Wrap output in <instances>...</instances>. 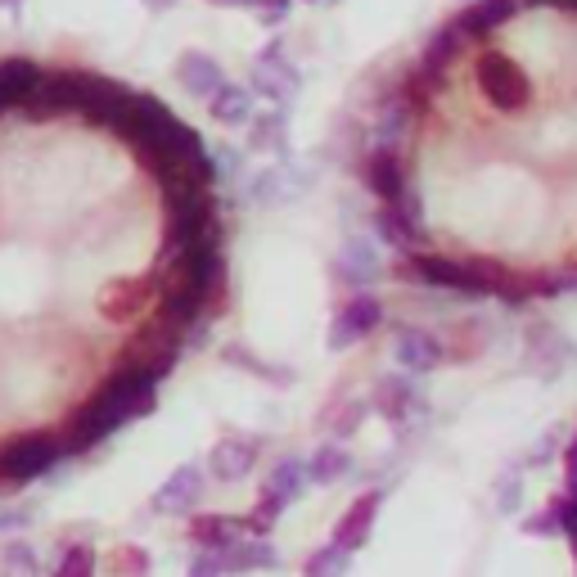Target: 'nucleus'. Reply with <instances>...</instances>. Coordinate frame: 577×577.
Masks as SVG:
<instances>
[{"instance_id": "1", "label": "nucleus", "mask_w": 577, "mask_h": 577, "mask_svg": "<svg viewBox=\"0 0 577 577\" xmlns=\"http://www.w3.org/2000/svg\"><path fill=\"white\" fill-rule=\"evenodd\" d=\"M153 389H159V379L153 374H145L136 366H118L64 425V434H59L64 451H86V447L104 442L113 429H123L127 419L149 415L153 411Z\"/></svg>"}, {"instance_id": "2", "label": "nucleus", "mask_w": 577, "mask_h": 577, "mask_svg": "<svg viewBox=\"0 0 577 577\" xmlns=\"http://www.w3.org/2000/svg\"><path fill=\"white\" fill-rule=\"evenodd\" d=\"M406 272L415 280H425L434 289H451V293H506V276L487 262H460V257H442V253H411Z\"/></svg>"}, {"instance_id": "3", "label": "nucleus", "mask_w": 577, "mask_h": 577, "mask_svg": "<svg viewBox=\"0 0 577 577\" xmlns=\"http://www.w3.org/2000/svg\"><path fill=\"white\" fill-rule=\"evenodd\" d=\"M474 82L483 91V100L496 108V113H510V118H519V113L532 104V77L501 50H483L478 64H474Z\"/></svg>"}, {"instance_id": "4", "label": "nucleus", "mask_w": 577, "mask_h": 577, "mask_svg": "<svg viewBox=\"0 0 577 577\" xmlns=\"http://www.w3.org/2000/svg\"><path fill=\"white\" fill-rule=\"evenodd\" d=\"M64 455L59 434H19L0 447V483H32Z\"/></svg>"}, {"instance_id": "5", "label": "nucleus", "mask_w": 577, "mask_h": 577, "mask_svg": "<svg viewBox=\"0 0 577 577\" xmlns=\"http://www.w3.org/2000/svg\"><path fill=\"white\" fill-rule=\"evenodd\" d=\"M86 95H91V72H77V68L46 72V82L27 100V118L46 123V118H59V113H82Z\"/></svg>"}, {"instance_id": "6", "label": "nucleus", "mask_w": 577, "mask_h": 577, "mask_svg": "<svg viewBox=\"0 0 577 577\" xmlns=\"http://www.w3.org/2000/svg\"><path fill=\"white\" fill-rule=\"evenodd\" d=\"M159 298V276H127V280H113L100 289L95 298V312L108 325H131L145 316V307Z\"/></svg>"}, {"instance_id": "7", "label": "nucleus", "mask_w": 577, "mask_h": 577, "mask_svg": "<svg viewBox=\"0 0 577 577\" xmlns=\"http://www.w3.org/2000/svg\"><path fill=\"white\" fill-rule=\"evenodd\" d=\"M307 189H312V172H307L302 163H276V168H266L262 176H253L249 204H257V208H280L289 199H302Z\"/></svg>"}, {"instance_id": "8", "label": "nucleus", "mask_w": 577, "mask_h": 577, "mask_svg": "<svg viewBox=\"0 0 577 577\" xmlns=\"http://www.w3.org/2000/svg\"><path fill=\"white\" fill-rule=\"evenodd\" d=\"M298 86H302V77H298V68L285 59V46H280V42H272V46H266V50L253 59V91L266 95L272 104L293 100Z\"/></svg>"}, {"instance_id": "9", "label": "nucleus", "mask_w": 577, "mask_h": 577, "mask_svg": "<svg viewBox=\"0 0 577 577\" xmlns=\"http://www.w3.org/2000/svg\"><path fill=\"white\" fill-rule=\"evenodd\" d=\"M379 321H383V307H379L374 293H357V298H348V302L338 307L334 325H330V348H334V353L353 348V343H361L366 334L379 330Z\"/></svg>"}, {"instance_id": "10", "label": "nucleus", "mask_w": 577, "mask_h": 577, "mask_svg": "<svg viewBox=\"0 0 577 577\" xmlns=\"http://www.w3.org/2000/svg\"><path fill=\"white\" fill-rule=\"evenodd\" d=\"M379 506H383V492H361L357 501L343 510V519L334 523V536L330 542L338 546V551H361L366 542H370V532H374V519H379Z\"/></svg>"}, {"instance_id": "11", "label": "nucleus", "mask_w": 577, "mask_h": 577, "mask_svg": "<svg viewBox=\"0 0 577 577\" xmlns=\"http://www.w3.org/2000/svg\"><path fill=\"white\" fill-rule=\"evenodd\" d=\"M257 455H262V442H257V438L226 434V438L212 447V455H208V470H212L221 483H240V478H249V474H253Z\"/></svg>"}, {"instance_id": "12", "label": "nucleus", "mask_w": 577, "mask_h": 577, "mask_svg": "<svg viewBox=\"0 0 577 577\" xmlns=\"http://www.w3.org/2000/svg\"><path fill=\"white\" fill-rule=\"evenodd\" d=\"M366 181H370V189L374 195L389 204V208H397L406 195H411V185H406V168H402V159H397V149H370L366 153Z\"/></svg>"}, {"instance_id": "13", "label": "nucleus", "mask_w": 577, "mask_h": 577, "mask_svg": "<svg viewBox=\"0 0 577 577\" xmlns=\"http://www.w3.org/2000/svg\"><path fill=\"white\" fill-rule=\"evenodd\" d=\"M204 501V470L199 465H181L159 492H153V510L159 515H189Z\"/></svg>"}, {"instance_id": "14", "label": "nucleus", "mask_w": 577, "mask_h": 577, "mask_svg": "<svg viewBox=\"0 0 577 577\" xmlns=\"http://www.w3.org/2000/svg\"><path fill=\"white\" fill-rule=\"evenodd\" d=\"M176 82L195 95V100H212L221 86H226V77H221V64L204 50H185L176 59Z\"/></svg>"}, {"instance_id": "15", "label": "nucleus", "mask_w": 577, "mask_h": 577, "mask_svg": "<svg viewBox=\"0 0 577 577\" xmlns=\"http://www.w3.org/2000/svg\"><path fill=\"white\" fill-rule=\"evenodd\" d=\"M393 357H397V366H402V370L425 374V370L442 366L447 348H442V343H438L434 334H425V330H402V334H397V343H393Z\"/></svg>"}, {"instance_id": "16", "label": "nucleus", "mask_w": 577, "mask_h": 577, "mask_svg": "<svg viewBox=\"0 0 577 577\" xmlns=\"http://www.w3.org/2000/svg\"><path fill=\"white\" fill-rule=\"evenodd\" d=\"M523 5L519 0H474V5L455 19V27L465 32V42H487V32H496L501 23H510Z\"/></svg>"}, {"instance_id": "17", "label": "nucleus", "mask_w": 577, "mask_h": 577, "mask_svg": "<svg viewBox=\"0 0 577 577\" xmlns=\"http://www.w3.org/2000/svg\"><path fill=\"white\" fill-rule=\"evenodd\" d=\"M460 46H465V32H460L455 23H447V27H438V32L429 36L425 59H419V77H425L434 91H442V72H447L451 59L460 55Z\"/></svg>"}, {"instance_id": "18", "label": "nucleus", "mask_w": 577, "mask_h": 577, "mask_svg": "<svg viewBox=\"0 0 577 577\" xmlns=\"http://www.w3.org/2000/svg\"><path fill=\"white\" fill-rule=\"evenodd\" d=\"M240 519H230V515H195L189 519V542H195L199 551H212V555H221V551H230L240 542Z\"/></svg>"}, {"instance_id": "19", "label": "nucleus", "mask_w": 577, "mask_h": 577, "mask_svg": "<svg viewBox=\"0 0 577 577\" xmlns=\"http://www.w3.org/2000/svg\"><path fill=\"white\" fill-rule=\"evenodd\" d=\"M334 276H338L343 285H353V289H370L374 276H379L374 249L361 244V240H348V244H343V253H338V262H334Z\"/></svg>"}, {"instance_id": "20", "label": "nucleus", "mask_w": 577, "mask_h": 577, "mask_svg": "<svg viewBox=\"0 0 577 577\" xmlns=\"http://www.w3.org/2000/svg\"><path fill=\"white\" fill-rule=\"evenodd\" d=\"M374 411L383 415V419H406L411 411H419V393H415V383L411 379H397V374H389V379H379V389H374Z\"/></svg>"}, {"instance_id": "21", "label": "nucleus", "mask_w": 577, "mask_h": 577, "mask_svg": "<svg viewBox=\"0 0 577 577\" xmlns=\"http://www.w3.org/2000/svg\"><path fill=\"white\" fill-rule=\"evenodd\" d=\"M276 564H280L276 546L262 542V536H253V542L240 536L230 551H221V573H253V568H276Z\"/></svg>"}, {"instance_id": "22", "label": "nucleus", "mask_w": 577, "mask_h": 577, "mask_svg": "<svg viewBox=\"0 0 577 577\" xmlns=\"http://www.w3.org/2000/svg\"><path fill=\"white\" fill-rule=\"evenodd\" d=\"M208 104H212L208 113H212L221 127H244V123H253V95L244 86H221Z\"/></svg>"}, {"instance_id": "23", "label": "nucleus", "mask_w": 577, "mask_h": 577, "mask_svg": "<svg viewBox=\"0 0 577 577\" xmlns=\"http://www.w3.org/2000/svg\"><path fill=\"white\" fill-rule=\"evenodd\" d=\"M348 470H353V455L343 451L338 442H325L312 460H307V483L330 487V483H338V478H348Z\"/></svg>"}, {"instance_id": "24", "label": "nucleus", "mask_w": 577, "mask_h": 577, "mask_svg": "<svg viewBox=\"0 0 577 577\" xmlns=\"http://www.w3.org/2000/svg\"><path fill=\"white\" fill-rule=\"evenodd\" d=\"M374 230H379V240L393 244V249H411L415 244V217L402 204L397 208H379L374 212Z\"/></svg>"}, {"instance_id": "25", "label": "nucleus", "mask_w": 577, "mask_h": 577, "mask_svg": "<svg viewBox=\"0 0 577 577\" xmlns=\"http://www.w3.org/2000/svg\"><path fill=\"white\" fill-rule=\"evenodd\" d=\"M285 108H266V113H253V123H249V145L253 149H285Z\"/></svg>"}, {"instance_id": "26", "label": "nucleus", "mask_w": 577, "mask_h": 577, "mask_svg": "<svg viewBox=\"0 0 577 577\" xmlns=\"http://www.w3.org/2000/svg\"><path fill=\"white\" fill-rule=\"evenodd\" d=\"M262 487L276 492V496H285V501H298L302 487H307V465H302V460H280V465L272 470V478H266Z\"/></svg>"}, {"instance_id": "27", "label": "nucleus", "mask_w": 577, "mask_h": 577, "mask_svg": "<svg viewBox=\"0 0 577 577\" xmlns=\"http://www.w3.org/2000/svg\"><path fill=\"white\" fill-rule=\"evenodd\" d=\"M348 568H353V555L338 551V546L330 542V546H321V551L307 555L302 577H348Z\"/></svg>"}, {"instance_id": "28", "label": "nucleus", "mask_w": 577, "mask_h": 577, "mask_svg": "<svg viewBox=\"0 0 577 577\" xmlns=\"http://www.w3.org/2000/svg\"><path fill=\"white\" fill-rule=\"evenodd\" d=\"M95 568H100L95 551L86 542H72V546H64V555H59L50 577H95Z\"/></svg>"}, {"instance_id": "29", "label": "nucleus", "mask_w": 577, "mask_h": 577, "mask_svg": "<svg viewBox=\"0 0 577 577\" xmlns=\"http://www.w3.org/2000/svg\"><path fill=\"white\" fill-rule=\"evenodd\" d=\"M285 506H289L285 496H276V492H266V487H262V496H257V506H253V515L244 519V528H249L253 536H266V532L276 528V519L285 515Z\"/></svg>"}, {"instance_id": "30", "label": "nucleus", "mask_w": 577, "mask_h": 577, "mask_svg": "<svg viewBox=\"0 0 577 577\" xmlns=\"http://www.w3.org/2000/svg\"><path fill=\"white\" fill-rule=\"evenodd\" d=\"M0 573L5 577H36V555L27 542H10L0 551Z\"/></svg>"}, {"instance_id": "31", "label": "nucleus", "mask_w": 577, "mask_h": 577, "mask_svg": "<svg viewBox=\"0 0 577 577\" xmlns=\"http://www.w3.org/2000/svg\"><path fill=\"white\" fill-rule=\"evenodd\" d=\"M108 564H113V573H131V577H145L149 573V555L140 546H118Z\"/></svg>"}, {"instance_id": "32", "label": "nucleus", "mask_w": 577, "mask_h": 577, "mask_svg": "<svg viewBox=\"0 0 577 577\" xmlns=\"http://www.w3.org/2000/svg\"><path fill=\"white\" fill-rule=\"evenodd\" d=\"M523 532H532V536H555V532H564V528H559V510H555V501H551L542 515H528V519H523Z\"/></svg>"}, {"instance_id": "33", "label": "nucleus", "mask_w": 577, "mask_h": 577, "mask_svg": "<svg viewBox=\"0 0 577 577\" xmlns=\"http://www.w3.org/2000/svg\"><path fill=\"white\" fill-rule=\"evenodd\" d=\"M555 510H559V528L568 532V542H573V555H577V492L555 496Z\"/></svg>"}, {"instance_id": "34", "label": "nucleus", "mask_w": 577, "mask_h": 577, "mask_svg": "<svg viewBox=\"0 0 577 577\" xmlns=\"http://www.w3.org/2000/svg\"><path fill=\"white\" fill-rule=\"evenodd\" d=\"M361 415H366V406H361V402H348V406H343V411L330 419V429H334L338 438H348V434L361 425Z\"/></svg>"}, {"instance_id": "35", "label": "nucleus", "mask_w": 577, "mask_h": 577, "mask_svg": "<svg viewBox=\"0 0 577 577\" xmlns=\"http://www.w3.org/2000/svg\"><path fill=\"white\" fill-rule=\"evenodd\" d=\"M189 577H221V555L199 551V555H195V564H189Z\"/></svg>"}, {"instance_id": "36", "label": "nucleus", "mask_w": 577, "mask_h": 577, "mask_svg": "<svg viewBox=\"0 0 577 577\" xmlns=\"http://www.w3.org/2000/svg\"><path fill=\"white\" fill-rule=\"evenodd\" d=\"M564 474H568V492H577V438L564 447Z\"/></svg>"}, {"instance_id": "37", "label": "nucleus", "mask_w": 577, "mask_h": 577, "mask_svg": "<svg viewBox=\"0 0 577 577\" xmlns=\"http://www.w3.org/2000/svg\"><path fill=\"white\" fill-rule=\"evenodd\" d=\"M289 5H293V0H266V14H262V19H266V23H280V19L289 14Z\"/></svg>"}, {"instance_id": "38", "label": "nucleus", "mask_w": 577, "mask_h": 577, "mask_svg": "<svg viewBox=\"0 0 577 577\" xmlns=\"http://www.w3.org/2000/svg\"><path fill=\"white\" fill-rule=\"evenodd\" d=\"M551 455H555V438H542L528 451V465H536V460H551Z\"/></svg>"}, {"instance_id": "39", "label": "nucleus", "mask_w": 577, "mask_h": 577, "mask_svg": "<svg viewBox=\"0 0 577 577\" xmlns=\"http://www.w3.org/2000/svg\"><path fill=\"white\" fill-rule=\"evenodd\" d=\"M212 5H230V10H244V5H262V0H212Z\"/></svg>"}, {"instance_id": "40", "label": "nucleus", "mask_w": 577, "mask_h": 577, "mask_svg": "<svg viewBox=\"0 0 577 577\" xmlns=\"http://www.w3.org/2000/svg\"><path fill=\"white\" fill-rule=\"evenodd\" d=\"M149 10H168V5H176V0H145Z\"/></svg>"}, {"instance_id": "41", "label": "nucleus", "mask_w": 577, "mask_h": 577, "mask_svg": "<svg viewBox=\"0 0 577 577\" xmlns=\"http://www.w3.org/2000/svg\"><path fill=\"white\" fill-rule=\"evenodd\" d=\"M519 5L523 10H536V5H551V0H519Z\"/></svg>"}, {"instance_id": "42", "label": "nucleus", "mask_w": 577, "mask_h": 577, "mask_svg": "<svg viewBox=\"0 0 577 577\" xmlns=\"http://www.w3.org/2000/svg\"><path fill=\"white\" fill-rule=\"evenodd\" d=\"M5 108H10V104H5V95H0V113H5Z\"/></svg>"}, {"instance_id": "43", "label": "nucleus", "mask_w": 577, "mask_h": 577, "mask_svg": "<svg viewBox=\"0 0 577 577\" xmlns=\"http://www.w3.org/2000/svg\"><path fill=\"white\" fill-rule=\"evenodd\" d=\"M0 5H19V0H0Z\"/></svg>"}]
</instances>
